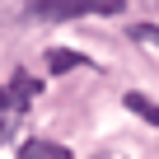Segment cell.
Segmentation results:
<instances>
[{
  "label": "cell",
  "instance_id": "52a82bcc",
  "mask_svg": "<svg viewBox=\"0 0 159 159\" xmlns=\"http://www.w3.org/2000/svg\"><path fill=\"white\" fill-rule=\"evenodd\" d=\"M0 136H5V98H0Z\"/></svg>",
  "mask_w": 159,
  "mask_h": 159
},
{
  "label": "cell",
  "instance_id": "5b68a950",
  "mask_svg": "<svg viewBox=\"0 0 159 159\" xmlns=\"http://www.w3.org/2000/svg\"><path fill=\"white\" fill-rule=\"evenodd\" d=\"M126 108H131L136 117H145L150 126H159V103H150L145 94H126Z\"/></svg>",
  "mask_w": 159,
  "mask_h": 159
},
{
  "label": "cell",
  "instance_id": "6da1fadb",
  "mask_svg": "<svg viewBox=\"0 0 159 159\" xmlns=\"http://www.w3.org/2000/svg\"><path fill=\"white\" fill-rule=\"evenodd\" d=\"M126 0H33L42 19H80V14H122Z\"/></svg>",
  "mask_w": 159,
  "mask_h": 159
},
{
  "label": "cell",
  "instance_id": "277c9868",
  "mask_svg": "<svg viewBox=\"0 0 159 159\" xmlns=\"http://www.w3.org/2000/svg\"><path fill=\"white\" fill-rule=\"evenodd\" d=\"M80 61H84V56H80V52H66V47L47 52V70H52V75H66V70H75Z\"/></svg>",
  "mask_w": 159,
  "mask_h": 159
},
{
  "label": "cell",
  "instance_id": "7a4b0ae2",
  "mask_svg": "<svg viewBox=\"0 0 159 159\" xmlns=\"http://www.w3.org/2000/svg\"><path fill=\"white\" fill-rule=\"evenodd\" d=\"M38 94H42V84H38V80H33L28 70H14V80H10V89L0 94V98H5V112H10V108L19 112V108H28V103H33Z\"/></svg>",
  "mask_w": 159,
  "mask_h": 159
},
{
  "label": "cell",
  "instance_id": "3957f363",
  "mask_svg": "<svg viewBox=\"0 0 159 159\" xmlns=\"http://www.w3.org/2000/svg\"><path fill=\"white\" fill-rule=\"evenodd\" d=\"M19 159H75L66 145H56V140H24L19 145Z\"/></svg>",
  "mask_w": 159,
  "mask_h": 159
},
{
  "label": "cell",
  "instance_id": "8992f818",
  "mask_svg": "<svg viewBox=\"0 0 159 159\" xmlns=\"http://www.w3.org/2000/svg\"><path fill=\"white\" fill-rule=\"evenodd\" d=\"M136 38L140 42H159V28H136Z\"/></svg>",
  "mask_w": 159,
  "mask_h": 159
}]
</instances>
